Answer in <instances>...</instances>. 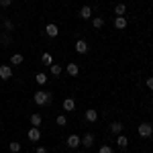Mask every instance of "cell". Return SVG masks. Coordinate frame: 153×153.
<instances>
[{
  "mask_svg": "<svg viewBox=\"0 0 153 153\" xmlns=\"http://www.w3.org/2000/svg\"><path fill=\"white\" fill-rule=\"evenodd\" d=\"M12 78V68L10 65H0V80H10Z\"/></svg>",
  "mask_w": 153,
  "mask_h": 153,
  "instance_id": "5b68a950",
  "label": "cell"
},
{
  "mask_svg": "<svg viewBox=\"0 0 153 153\" xmlns=\"http://www.w3.org/2000/svg\"><path fill=\"white\" fill-rule=\"evenodd\" d=\"M125 12H127V6H125L123 2H118L117 6H114V14H117V16H125Z\"/></svg>",
  "mask_w": 153,
  "mask_h": 153,
  "instance_id": "ac0fdd59",
  "label": "cell"
},
{
  "mask_svg": "<svg viewBox=\"0 0 153 153\" xmlns=\"http://www.w3.org/2000/svg\"><path fill=\"white\" fill-rule=\"evenodd\" d=\"M65 145H68L70 149H78V147L82 145V137H80V135H70V137L65 139Z\"/></svg>",
  "mask_w": 153,
  "mask_h": 153,
  "instance_id": "3957f363",
  "label": "cell"
},
{
  "mask_svg": "<svg viewBox=\"0 0 153 153\" xmlns=\"http://www.w3.org/2000/svg\"><path fill=\"white\" fill-rule=\"evenodd\" d=\"M74 108H76V100H74V98H65V100H63V110L70 112Z\"/></svg>",
  "mask_w": 153,
  "mask_h": 153,
  "instance_id": "9a60e30c",
  "label": "cell"
},
{
  "mask_svg": "<svg viewBox=\"0 0 153 153\" xmlns=\"http://www.w3.org/2000/svg\"><path fill=\"white\" fill-rule=\"evenodd\" d=\"M47 80H49V76H47V74H43V71L35 76V82L39 84V86H45V84H47Z\"/></svg>",
  "mask_w": 153,
  "mask_h": 153,
  "instance_id": "e0dca14e",
  "label": "cell"
},
{
  "mask_svg": "<svg viewBox=\"0 0 153 153\" xmlns=\"http://www.w3.org/2000/svg\"><path fill=\"white\" fill-rule=\"evenodd\" d=\"M0 43H2V45H8V43H10V37L8 35H0Z\"/></svg>",
  "mask_w": 153,
  "mask_h": 153,
  "instance_id": "4316f807",
  "label": "cell"
},
{
  "mask_svg": "<svg viewBox=\"0 0 153 153\" xmlns=\"http://www.w3.org/2000/svg\"><path fill=\"white\" fill-rule=\"evenodd\" d=\"M98 153H114V151H112V147H110V145H102V147L98 149Z\"/></svg>",
  "mask_w": 153,
  "mask_h": 153,
  "instance_id": "484cf974",
  "label": "cell"
},
{
  "mask_svg": "<svg viewBox=\"0 0 153 153\" xmlns=\"http://www.w3.org/2000/svg\"><path fill=\"white\" fill-rule=\"evenodd\" d=\"M41 61H43L45 65H51V63H53V55H51V53H43V55H41Z\"/></svg>",
  "mask_w": 153,
  "mask_h": 153,
  "instance_id": "603a6c76",
  "label": "cell"
},
{
  "mask_svg": "<svg viewBox=\"0 0 153 153\" xmlns=\"http://www.w3.org/2000/svg\"><path fill=\"white\" fill-rule=\"evenodd\" d=\"M35 153H47V149H45V147H37Z\"/></svg>",
  "mask_w": 153,
  "mask_h": 153,
  "instance_id": "f546056e",
  "label": "cell"
},
{
  "mask_svg": "<svg viewBox=\"0 0 153 153\" xmlns=\"http://www.w3.org/2000/svg\"><path fill=\"white\" fill-rule=\"evenodd\" d=\"M8 149H10L12 153H19V151H21V143H19V141H12L10 145H8Z\"/></svg>",
  "mask_w": 153,
  "mask_h": 153,
  "instance_id": "cb8c5ba5",
  "label": "cell"
},
{
  "mask_svg": "<svg viewBox=\"0 0 153 153\" xmlns=\"http://www.w3.org/2000/svg\"><path fill=\"white\" fill-rule=\"evenodd\" d=\"M110 133H112V135H120V133H123V123L114 120V123L110 125Z\"/></svg>",
  "mask_w": 153,
  "mask_h": 153,
  "instance_id": "2e32d148",
  "label": "cell"
},
{
  "mask_svg": "<svg viewBox=\"0 0 153 153\" xmlns=\"http://www.w3.org/2000/svg\"><path fill=\"white\" fill-rule=\"evenodd\" d=\"M45 33H47V35L53 39V37L59 35V27H57L55 23H47V27H45Z\"/></svg>",
  "mask_w": 153,
  "mask_h": 153,
  "instance_id": "8992f818",
  "label": "cell"
},
{
  "mask_svg": "<svg viewBox=\"0 0 153 153\" xmlns=\"http://www.w3.org/2000/svg\"><path fill=\"white\" fill-rule=\"evenodd\" d=\"M145 86H147L149 90H153V76H149V78L145 80Z\"/></svg>",
  "mask_w": 153,
  "mask_h": 153,
  "instance_id": "83f0119b",
  "label": "cell"
},
{
  "mask_svg": "<svg viewBox=\"0 0 153 153\" xmlns=\"http://www.w3.org/2000/svg\"><path fill=\"white\" fill-rule=\"evenodd\" d=\"M2 27H4V31H6V33H12V31H14V23H12L10 19H6V21L2 23Z\"/></svg>",
  "mask_w": 153,
  "mask_h": 153,
  "instance_id": "44dd1931",
  "label": "cell"
},
{
  "mask_svg": "<svg viewBox=\"0 0 153 153\" xmlns=\"http://www.w3.org/2000/svg\"><path fill=\"white\" fill-rule=\"evenodd\" d=\"M55 123H57L59 127H65V125H68V118H65V114H59V117L55 118Z\"/></svg>",
  "mask_w": 153,
  "mask_h": 153,
  "instance_id": "d4e9b609",
  "label": "cell"
},
{
  "mask_svg": "<svg viewBox=\"0 0 153 153\" xmlns=\"http://www.w3.org/2000/svg\"><path fill=\"white\" fill-rule=\"evenodd\" d=\"M92 27H94V29H102V27H104V19H100V16L92 19Z\"/></svg>",
  "mask_w": 153,
  "mask_h": 153,
  "instance_id": "7402d4cb",
  "label": "cell"
},
{
  "mask_svg": "<svg viewBox=\"0 0 153 153\" xmlns=\"http://www.w3.org/2000/svg\"><path fill=\"white\" fill-rule=\"evenodd\" d=\"M82 145L84 147H92V145H94V135H92V133H86L82 137Z\"/></svg>",
  "mask_w": 153,
  "mask_h": 153,
  "instance_id": "30bf717a",
  "label": "cell"
},
{
  "mask_svg": "<svg viewBox=\"0 0 153 153\" xmlns=\"http://www.w3.org/2000/svg\"><path fill=\"white\" fill-rule=\"evenodd\" d=\"M117 145L120 147V149H127V145H129V139L120 133V135H117Z\"/></svg>",
  "mask_w": 153,
  "mask_h": 153,
  "instance_id": "4fadbf2b",
  "label": "cell"
},
{
  "mask_svg": "<svg viewBox=\"0 0 153 153\" xmlns=\"http://www.w3.org/2000/svg\"><path fill=\"white\" fill-rule=\"evenodd\" d=\"M51 100H53V96L49 94V92H45V90H39V92H35V94H33V102H35L37 106L51 104Z\"/></svg>",
  "mask_w": 153,
  "mask_h": 153,
  "instance_id": "6da1fadb",
  "label": "cell"
},
{
  "mask_svg": "<svg viewBox=\"0 0 153 153\" xmlns=\"http://www.w3.org/2000/svg\"><path fill=\"white\" fill-rule=\"evenodd\" d=\"M0 127H2V118H0Z\"/></svg>",
  "mask_w": 153,
  "mask_h": 153,
  "instance_id": "4dcf8cb0",
  "label": "cell"
},
{
  "mask_svg": "<svg viewBox=\"0 0 153 153\" xmlns=\"http://www.w3.org/2000/svg\"><path fill=\"white\" fill-rule=\"evenodd\" d=\"M65 71H68V76H78V74H80V68H78V63L70 61V63L65 65Z\"/></svg>",
  "mask_w": 153,
  "mask_h": 153,
  "instance_id": "9c48e42d",
  "label": "cell"
},
{
  "mask_svg": "<svg viewBox=\"0 0 153 153\" xmlns=\"http://www.w3.org/2000/svg\"><path fill=\"white\" fill-rule=\"evenodd\" d=\"M10 4H12V0H0V6H2V8H8Z\"/></svg>",
  "mask_w": 153,
  "mask_h": 153,
  "instance_id": "f1b7e54d",
  "label": "cell"
},
{
  "mask_svg": "<svg viewBox=\"0 0 153 153\" xmlns=\"http://www.w3.org/2000/svg\"><path fill=\"white\" fill-rule=\"evenodd\" d=\"M41 123H43V117L39 112H33L31 114V127H41Z\"/></svg>",
  "mask_w": 153,
  "mask_h": 153,
  "instance_id": "7c38bea8",
  "label": "cell"
},
{
  "mask_svg": "<svg viewBox=\"0 0 153 153\" xmlns=\"http://www.w3.org/2000/svg\"><path fill=\"white\" fill-rule=\"evenodd\" d=\"M114 29H118V31L127 29V19H125V16H117V19H114Z\"/></svg>",
  "mask_w": 153,
  "mask_h": 153,
  "instance_id": "8fae6325",
  "label": "cell"
},
{
  "mask_svg": "<svg viewBox=\"0 0 153 153\" xmlns=\"http://www.w3.org/2000/svg\"><path fill=\"white\" fill-rule=\"evenodd\" d=\"M27 137H29V141L37 143L39 139H41V131H39V127H31V129H29V133H27Z\"/></svg>",
  "mask_w": 153,
  "mask_h": 153,
  "instance_id": "277c9868",
  "label": "cell"
},
{
  "mask_svg": "<svg viewBox=\"0 0 153 153\" xmlns=\"http://www.w3.org/2000/svg\"><path fill=\"white\" fill-rule=\"evenodd\" d=\"M49 71H51V76H59V74L63 71V68H61L59 63H51V65H49Z\"/></svg>",
  "mask_w": 153,
  "mask_h": 153,
  "instance_id": "d6986e66",
  "label": "cell"
},
{
  "mask_svg": "<svg viewBox=\"0 0 153 153\" xmlns=\"http://www.w3.org/2000/svg\"><path fill=\"white\" fill-rule=\"evenodd\" d=\"M74 47H76V51H78V53H80V55H84V53H88V43H86V41H84V39H78V41H76V45H74Z\"/></svg>",
  "mask_w": 153,
  "mask_h": 153,
  "instance_id": "52a82bcc",
  "label": "cell"
},
{
  "mask_svg": "<svg viewBox=\"0 0 153 153\" xmlns=\"http://www.w3.org/2000/svg\"><path fill=\"white\" fill-rule=\"evenodd\" d=\"M23 61H25V57L21 55V53H14V55L10 57V63H12V65H21Z\"/></svg>",
  "mask_w": 153,
  "mask_h": 153,
  "instance_id": "ffe728a7",
  "label": "cell"
},
{
  "mask_svg": "<svg viewBox=\"0 0 153 153\" xmlns=\"http://www.w3.org/2000/svg\"><path fill=\"white\" fill-rule=\"evenodd\" d=\"M137 133H139V137H143V139H149L153 135V125L151 123H141L137 127Z\"/></svg>",
  "mask_w": 153,
  "mask_h": 153,
  "instance_id": "7a4b0ae2",
  "label": "cell"
},
{
  "mask_svg": "<svg viewBox=\"0 0 153 153\" xmlns=\"http://www.w3.org/2000/svg\"><path fill=\"white\" fill-rule=\"evenodd\" d=\"M78 14H80V19H92V8L90 6H82Z\"/></svg>",
  "mask_w": 153,
  "mask_h": 153,
  "instance_id": "5bb4252c",
  "label": "cell"
},
{
  "mask_svg": "<svg viewBox=\"0 0 153 153\" xmlns=\"http://www.w3.org/2000/svg\"><path fill=\"white\" fill-rule=\"evenodd\" d=\"M76 153H82V151H76Z\"/></svg>",
  "mask_w": 153,
  "mask_h": 153,
  "instance_id": "1f68e13d",
  "label": "cell"
},
{
  "mask_svg": "<svg viewBox=\"0 0 153 153\" xmlns=\"http://www.w3.org/2000/svg\"><path fill=\"white\" fill-rule=\"evenodd\" d=\"M84 117H86V120H88V123H96V120H98V110L88 108V110L84 112Z\"/></svg>",
  "mask_w": 153,
  "mask_h": 153,
  "instance_id": "ba28073f",
  "label": "cell"
}]
</instances>
